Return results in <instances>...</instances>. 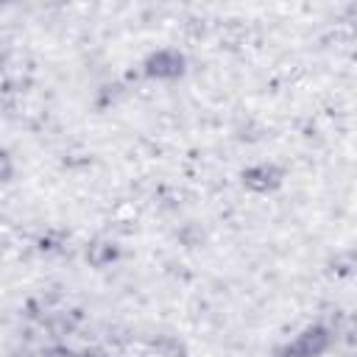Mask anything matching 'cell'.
Wrapping results in <instances>:
<instances>
[{"label":"cell","mask_w":357,"mask_h":357,"mask_svg":"<svg viewBox=\"0 0 357 357\" xmlns=\"http://www.w3.org/2000/svg\"><path fill=\"white\" fill-rule=\"evenodd\" d=\"M332 346V329L324 324H310L301 332H296L290 340H284L276 349V357H321Z\"/></svg>","instance_id":"6da1fadb"},{"label":"cell","mask_w":357,"mask_h":357,"mask_svg":"<svg viewBox=\"0 0 357 357\" xmlns=\"http://www.w3.org/2000/svg\"><path fill=\"white\" fill-rule=\"evenodd\" d=\"M184 73H187V56L176 47H159L142 59V75L151 81H176Z\"/></svg>","instance_id":"7a4b0ae2"},{"label":"cell","mask_w":357,"mask_h":357,"mask_svg":"<svg viewBox=\"0 0 357 357\" xmlns=\"http://www.w3.org/2000/svg\"><path fill=\"white\" fill-rule=\"evenodd\" d=\"M282 178H284L282 167H276V165H271V162H259V165H251L248 170H243V184H245L251 192H259V195L273 192V190L282 184Z\"/></svg>","instance_id":"3957f363"}]
</instances>
